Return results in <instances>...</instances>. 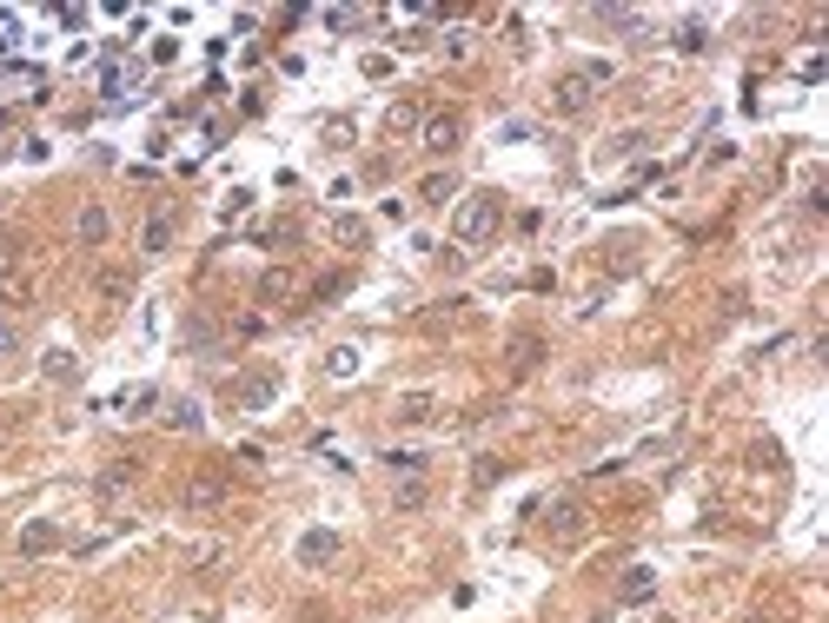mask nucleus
Masks as SVG:
<instances>
[{
	"label": "nucleus",
	"instance_id": "obj_4",
	"mask_svg": "<svg viewBox=\"0 0 829 623\" xmlns=\"http://www.w3.org/2000/svg\"><path fill=\"white\" fill-rule=\"evenodd\" d=\"M458 140H465V113H458V107H432V113L419 120V146H425L432 159H452Z\"/></svg>",
	"mask_w": 829,
	"mask_h": 623
},
{
	"label": "nucleus",
	"instance_id": "obj_16",
	"mask_svg": "<svg viewBox=\"0 0 829 623\" xmlns=\"http://www.w3.org/2000/svg\"><path fill=\"white\" fill-rule=\"evenodd\" d=\"M432 504V484L425 478H398V491H392V511L405 517V511H425Z\"/></svg>",
	"mask_w": 829,
	"mask_h": 623
},
{
	"label": "nucleus",
	"instance_id": "obj_14",
	"mask_svg": "<svg viewBox=\"0 0 829 623\" xmlns=\"http://www.w3.org/2000/svg\"><path fill=\"white\" fill-rule=\"evenodd\" d=\"M299 292V273L292 265H273V273H260V305H279V299H292Z\"/></svg>",
	"mask_w": 829,
	"mask_h": 623
},
{
	"label": "nucleus",
	"instance_id": "obj_21",
	"mask_svg": "<svg viewBox=\"0 0 829 623\" xmlns=\"http://www.w3.org/2000/svg\"><path fill=\"white\" fill-rule=\"evenodd\" d=\"M419 200L425 206H458V180H452V172H432V180L419 187Z\"/></svg>",
	"mask_w": 829,
	"mask_h": 623
},
{
	"label": "nucleus",
	"instance_id": "obj_3",
	"mask_svg": "<svg viewBox=\"0 0 829 623\" xmlns=\"http://www.w3.org/2000/svg\"><path fill=\"white\" fill-rule=\"evenodd\" d=\"M279 392H286V379H279V366H260V372H245V379H232V405L239 411H273L279 405Z\"/></svg>",
	"mask_w": 829,
	"mask_h": 623
},
{
	"label": "nucleus",
	"instance_id": "obj_17",
	"mask_svg": "<svg viewBox=\"0 0 829 623\" xmlns=\"http://www.w3.org/2000/svg\"><path fill=\"white\" fill-rule=\"evenodd\" d=\"M107 232H113L107 206H80V245H107Z\"/></svg>",
	"mask_w": 829,
	"mask_h": 623
},
{
	"label": "nucleus",
	"instance_id": "obj_31",
	"mask_svg": "<svg viewBox=\"0 0 829 623\" xmlns=\"http://www.w3.org/2000/svg\"><path fill=\"white\" fill-rule=\"evenodd\" d=\"M127 292H133V279H127V273H100V299H113V305H120Z\"/></svg>",
	"mask_w": 829,
	"mask_h": 623
},
{
	"label": "nucleus",
	"instance_id": "obj_24",
	"mask_svg": "<svg viewBox=\"0 0 829 623\" xmlns=\"http://www.w3.org/2000/svg\"><path fill=\"white\" fill-rule=\"evenodd\" d=\"M187 564H193V577H219V564H226V544H200Z\"/></svg>",
	"mask_w": 829,
	"mask_h": 623
},
{
	"label": "nucleus",
	"instance_id": "obj_9",
	"mask_svg": "<svg viewBox=\"0 0 829 623\" xmlns=\"http://www.w3.org/2000/svg\"><path fill=\"white\" fill-rule=\"evenodd\" d=\"M133 484H140V458H113V465L94 478V498H107V504H113V498H127Z\"/></svg>",
	"mask_w": 829,
	"mask_h": 623
},
{
	"label": "nucleus",
	"instance_id": "obj_12",
	"mask_svg": "<svg viewBox=\"0 0 829 623\" xmlns=\"http://www.w3.org/2000/svg\"><path fill=\"white\" fill-rule=\"evenodd\" d=\"M166 245H173V213H166V206H159V213H153V219L140 226V252H146V259H159Z\"/></svg>",
	"mask_w": 829,
	"mask_h": 623
},
{
	"label": "nucleus",
	"instance_id": "obj_1",
	"mask_svg": "<svg viewBox=\"0 0 829 623\" xmlns=\"http://www.w3.org/2000/svg\"><path fill=\"white\" fill-rule=\"evenodd\" d=\"M604 86H611V60H591V67L557 73V86H551V113H557V120H585V113L598 107Z\"/></svg>",
	"mask_w": 829,
	"mask_h": 623
},
{
	"label": "nucleus",
	"instance_id": "obj_26",
	"mask_svg": "<svg viewBox=\"0 0 829 623\" xmlns=\"http://www.w3.org/2000/svg\"><path fill=\"white\" fill-rule=\"evenodd\" d=\"M644 146H650V133H644V127H630V133H617V140H611V159H637Z\"/></svg>",
	"mask_w": 829,
	"mask_h": 623
},
{
	"label": "nucleus",
	"instance_id": "obj_34",
	"mask_svg": "<svg viewBox=\"0 0 829 623\" xmlns=\"http://www.w3.org/2000/svg\"><path fill=\"white\" fill-rule=\"evenodd\" d=\"M736 623H777V616H764V610H750V616H736Z\"/></svg>",
	"mask_w": 829,
	"mask_h": 623
},
{
	"label": "nucleus",
	"instance_id": "obj_28",
	"mask_svg": "<svg viewBox=\"0 0 829 623\" xmlns=\"http://www.w3.org/2000/svg\"><path fill=\"white\" fill-rule=\"evenodd\" d=\"M704 47H710L704 21H684V27H677V53H704Z\"/></svg>",
	"mask_w": 829,
	"mask_h": 623
},
{
	"label": "nucleus",
	"instance_id": "obj_5",
	"mask_svg": "<svg viewBox=\"0 0 829 623\" xmlns=\"http://www.w3.org/2000/svg\"><path fill=\"white\" fill-rule=\"evenodd\" d=\"M339 551H346V538H339V530H325V524H312L305 538L292 544V564H299V571H325V564H339Z\"/></svg>",
	"mask_w": 829,
	"mask_h": 623
},
{
	"label": "nucleus",
	"instance_id": "obj_20",
	"mask_svg": "<svg viewBox=\"0 0 829 623\" xmlns=\"http://www.w3.org/2000/svg\"><path fill=\"white\" fill-rule=\"evenodd\" d=\"M325 379H359V345H332L325 351Z\"/></svg>",
	"mask_w": 829,
	"mask_h": 623
},
{
	"label": "nucleus",
	"instance_id": "obj_6",
	"mask_svg": "<svg viewBox=\"0 0 829 623\" xmlns=\"http://www.w3.org/2000/svg\"><path fill=\"white\" fill-rule=\"evenodd\" d=\"M585 524H591V511L577 504V498H551L544 504V530H551L557 544H577V538H585Z\"/></svg>",
	"mask_w": 829,
	"mask_h": 623
},
{
	"label": "nucleus",
	"instance_id": "obj_19",
	"mask_svg": "<svg viewBox=\"0 0 829 623\" xmlns=\"http://www.w3.org/2000/svg\"><path fill=\"white\" fill-rule=\"evenodd\" d=\"M166 431H206V411L193 398H173V405H166Z\"/></svg>",
	"mask_w": 829,
	"mask_h": 623
},
{
	"label": "nucleus",
	"instance_id": "obj_33",
	"mask_svg": "<svg viewBox=\"0 0 829 623\" xmlns=\"http://www.w3.org/2000/svg\"><path fill=\"white\" fill-rule=\"evenodd\" d=\"M14 431H21V411H14V405H0V444H8Z\"/></svg>",
	"mask_w": 829,
	"mask_h": 623
},
{
	"label": "nucleus",
	"instance_id": "obj_10",
	"mask_svg": "<svg viewBox=\"0 0 829 623\" xmlns=\"http://www.w3.org/2000/svg\"><path fill=\"white\" fill-rule=\"evenodd\" d=\"M650 597H657V571L650 564H630L617 577V603H650Z\"/></svg>",
	"mask_w": 829,
	"mask_h": 623
},
{
	"label": "nucleus",
	"instance_id": "obj_13",
	"mask_svg": "<svg viewBox=\"0 0 829 623\" xmlns=\"http://www.w3.org/2000/svg\"><path fill=\"white\" fill-rule=\"evenodd\" d=\"M392 418H398V424H432V418H438V398H432V392H405V398L392 405Z\"/></svg>",
	"mask_w": 829,
	"mask_h": 623
},
{
	"label": "nucleus",
	"instance_id": "obj_30",
	"mask_svg": "<svg viewBox=\"0 0 829 623\" xmlns=\"http://www.w3.org/2000/svg\"><path fill=\"white\" fill-rule=\"evenodd\" d=\"M346 286H352V279H346V273H325V279H319V286H312V305H332V299H339V292H346Z\"/></svg>",
	"mask_w": 829,
	"mask_h": 623
},
{
	"label": "nucleus",
	"instance_id": "obj_32",
	"mask_svg": "<svg viewBox=\"0 0 829 623\" xmlns=\"http://www.w3.org/2000/svg\"><path fill=\"white\" fill-rule=\"evenodd\" d=\"M465 53H471V34H465V27H452V34H445V60H465Z\"/></svg>",
	"mask_w": 829,
	"mask_h": 623
},
{
	"label": "nucleus",
	"instance_id": "obj_15",
	"mask_svg": "<svg viewBox=\"0 0 829 623\" xmlns=\"http://www.w3.org/2000/svg\"><path fill=\"white\" fill-rule=\"evenodd\" d=\"M40 379H47V385H73V379H80V359H73L67 345H53L47 359H40Z\"/></svg>",
	"mask_w": 829,
	"mask_h": 623
},
{
	"label": "nucleus",
	"instance_id": "obj_25",
	"mask_svg": "<svg viewBox=\"0 0 829 623\" xmlns=\"http://www.w3.org/2000/svg\"><path fill=\"white\" fill-rule=\"evenodd\" d=\"M419 120H425L419 107H411V100H398V107L385 113V133H419Z\"/></svg>",
	"mask_w": 829,
	"mask_h": 623
},
{
	"label": "nucleus",
	"instance_id": "obj_29",
	"mask_svg": "<svg viewBox=\"0 0 829 623\" xmlns=\"http://www.w3.org/2000/svg\"><path fill=\"white\" fill-rule=\"evenodd\" d=\"M8 359H21V325L0 312V366H8Z\"/></svg>",
	"mask_w": 829,
	"mask_h": 623
},
{
	"label": "nucleus",
	"instance_id": "obj_7",
	"mask_svg": "<svg viewBox=\"0 0 829 623\" xmlns=\"http://www.w3.org/2000/svg\"><path fill=\"white\" fill-rule=\"evenodd\" d=\"M180 504H187V517H213V511L226 504V478H219V471H200V478L180 491Z\"/></svg>",
	"mask_w": 829,
	"mask_h": 623
},
{
	"label": "nucleus",
	"instance_id": "obj_23",
	"mask_svg": "<svg viewBox=\"0 0 829 623\" xmlns=\"http://www.w3.org/2000/svg\"><path fill=\"white\" fill-rule=\"evenodd\" d=\"M497 478H505V458H491V452H484V458H471V491H491Z\"/></svg>",
	"mask_w": 829,
	"mask_h": 623
},
{
	"label": "nucleus",
	"instance_id": "obj_11",
	"mask_svg": "<svg viewBox=\"0 0 829 623\" xmlns=\"http://www.w3.org/2000/svg\"><path fill=\"white\" fill-rule=\"evenodd\" d=\"M505 359H512V372H538V359H544V338H538V332H512Z\"/></svg>",
	"mask_w": 829,
	"mask_h": 623
},
{
	"label": "nucleus",
	"instance_id": "obj_8",
	"mask_svg": "<svg viewBox=\"0 0 829 623\" xmlns=\"http://www.w3.org/2000/svg\"><path fill=\"white\" fill-rule=\"evenodd\" d=\"M67 544V530L53 524V517H34V524H21V558H53Z\"/></svg>",
	"mask_w": 829,
	"mask_h": 623
},
{
	"label": "nucleus",
	"instance_id": "obj_27",
	"mask_svg": "<svg viewBox=\"0 0 829 623\" xmlns=\"http://www.w3.org/2000/svg\"><path fill=\"white\" fill-rule=\"evenodd\" d=\"M385 465H392L398 478H425V452H385Z\"/></svg>",
	"mask_w": 829,
	"mask_h": 623
},
{
	"label": "nucleus",
	"instance_id": "obj_22",
	"mask_svg": "<svg viewBox=\"0 0 829 623\" xmlns=\"http://www.w3.org/2000/svg\"><path fill=\"white\" fill-rule=\"evenodd\" d=\"M0 299H8V305H27V299H34V279L14 273V265H0Z\"/></svg>",
	"mask_w": 829,
	"mask_h": 623
},
{
	"label": "nucleus",
	"instance_id": "obj_18",
	"mask_svg": "<svg viewBox=\"0 0 829 623\" xmlns=\"http://www.w3.org/2000/svg\"><path fill=\"white\" fill-rule=\"evenodd\" d=\"M153 405H159V385H133V392H120V398H113V411H120V418H146Z\"/></svg>",
	"mask_w": 829,
	"mask_h": 623
},
{
	"label": "nucleus",
	"instance_id": "obj_2",
	"mask_svg": "<svg viewBox=\"0 0 829 623\" xmlns=\"http://www.w3.org/2000/svg\"><path fill=\"white\" fill-rule=\"evenodd\" d=\"M497 226H505V200L497 193H465L452 206V245H484L497 239Z\"/></svg>",
	"mask_w": 829,
	"mask_h": 623
}]
</instances>
